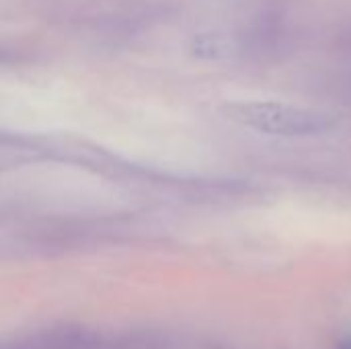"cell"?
<instances>
[{"label": "cell", "mask_w": 351, "mask_h": 349, "mask_svg": "<svg viewBox=\"0 0 351 349\" xmlns=\"http://www.w3.org/2000/svg\"><path fill=\"white\" fill-rule=\"evenodd\" d=\"M237 123L282 138H311L329 132L335 123L327 113L282 101H247L226 109Z\"/></svg>", "instance_id": "cell-1"}, {"label": "cell", "mask_w": 351, "mask_h": 349, "mask_svg": "<svg viewBox=\"0 0 351 349\" xmlns=\"http://www.w3.org/2000/svg\"><path fill=\"white\" fill-rule=\"evenodd\" d=\"M337 349H351V335H348V337L339 344V348Z\"/></svg>", "instance_id": "cell-2"}]
</instances>
